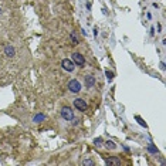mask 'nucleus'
Masks as SVG:
<instances>
[{
    "label": "nucleus",
    "mask_w": 166,
    "mask_h": 166,
    "mask_svg": "<svg viewBox=\"0 0 166 166\" xmlns=\"http://www.w3.org/2000/svg\"><path fill=\"white\" fill-rule=\"evenodd\" d=\"M61 116H63L65 121H73L74 119V111L70 108V107H64L61 109Z\"/></svg>",
    "instance_id": "nucleus-1"
},
{
    "label": "nucleus",
    "mask_w": 166,
    "mask_h": 166,
    "mask_svg": "<svg viewBox=\"0 0 166 166\" xmlns=\"http://www.w3.org/2000/svg\"><path fill=\"white\" fill-rule=\"evenodd\" d=\"M68 89L74 94H78L81 91V83L78 80H71L70 83H68Z\"/></svg>",
    "instance_id": "nucleus-2"
},
{
    "label": "nucleus",
    "mask_w": 166,
    "mask_h": 166,
    "mask_svg": "<svg viewBox=\"0 0 166 166\" xmlns=\"http://www.w3.org/2000/svg\"><path fill=\"white\" fill-rule=\"evenodd\" d=\"M73 63L77 64V65H80V67H83L84 64H85V58H84L80 53H73Z\"/></svg>",
    "instance_id": "nucleus-3"
},
{
    "label": "nucleus",
    "mask_w": 166,
    "mask_h": 166,
    "mask_svg": "<svg viewBox=\"0 0 166 166\" xmlns=\"http://www.w3.org/2000/svg\"><path fill=\"white\" fill-rule=\"evenodd\" d=\"M74 107H75L77 109H78V111H85L87 109V102L84 101V99H81V98H77V99H74Z\"/></svg>",
    "instance_id": "nucleus-4"
},
{
    "label": "nucleus",
    "mask_w": 166,
    "mask_h": 166,
    "mask_svg": "<svg viewBox=\"0 0 166 166\" xmlns=\"http://www.w3.org/2000/svg\"><path fill=\"white\" fill-rule=\"evenodd\" d=\"M61 65H63V68L65 71H68V73H71V71H74V63H73V60H63L61 61Z\"/></svg>",
    "instance_id": "nucleus-5"
},
{
    "label": "nucleus",
    "mask_w": 166,
    "mask_h": 166,
    "mask_svg": "<svg viewBox=\"0 0 166 166\" xmlns=\"http://www.w3.org/2000/svg\"><path fill=\"white\" fill-rule=\"evenodd\" d=\"M95 85V78L92 75H85V87L87 88H92Z\"/></svg>",
    "instance_id": "nucleus-6"
},
{
    "label": "nucleus",
    "mask_w": 166,
    "mask_h": 166,
    "mask_svg": "<svg viewBox=\"0 0 166 166\" xmlns=\"http://www.w3.org/2000/svg\"><path fill=\"white\" fill-rule=\"evenodd\" d=\"M4 54H6L7 57H13V55L16 54V50H14L12 45H9V47H6V50H4Z\"/></svg>",
    "instance_id": "nucleus-7"
},
{
    "label": "nucleus",
    "mask_w": 166,
    "mask_h": 166,
    "mask_svg": "<svg viewBox=\"0 0 166 166\" xmlns=\"http://www.w3.org/2000/svg\"><path fill=\"white\" fill-rule=\"evenodd\" d=\"M44 119H45L44 115L38 114V115H36V116H34V119H33V121H34V122H41V121H44Z\"/></svg>",
    "instance_id": "nucleus-8"
},
{
    "label": "nucleus",
    "mask_w": 166,
    "mask_h": 166,
    "mask_svg": "<svg viewBox=\"0 0 166 166\" xmlns=\"http://www.w3.org/2000/svg\"><path fill=\"white\" fill-rule=\"evenodd\" d=\"M105 146H107V149H115V148H116V145H115L112 140H107Z\"/></svg>",
    "instance_id": "nucleus-9"
},
{
    "label": "nucleus",
    "mask_w": 166,
    "mask_h": 166,
    "mask_svg": "<svg viewBox=\"0 0 166 166\" xmlns=\"http://www.w3.org/2000/svg\"><path fill=\"white\" fill-rule=\"evenodd\" d=\"M107 165H121L118 159H107Z\"/></svg>",
    "instance_id": "nucleus-10"
},
{
    "label": "nucleus",
    "mask_w": 166,
    "mask_h": 166,
    "mask_svg": "<svg viewBox=\"0 0 166 166\" xmlns=\"http://www.w3.org/2000/svg\"><path fill=\"white\" fill-rule=\"evenodd\" d=\"M71 40H73V44H78V37H77L75 31L71 33Z\"/></svg>",
    "instance_id": "nucleus-11"
},
{
    "label": "nucleus",
    "mask_w": 166,
    "mask_h": 166,
    "mask_svg": "<svg viewBox=\"0 0 166 166\" xmlns=\"http://www.w3.org/2000/svg\"><path fill=\"white\" fill-rule=\"evenodd\" d=\"M83 165H84V166H94V165H95V163H94L91 159H85V160H84V162H83Z\"/></svg>",
    "instance_id": "nucleus-12"
},
{
    "label": "nucleus",
    "mask_w": 166,
    "mask_h": 166,
    "mask_svg": "<svg viewBox=\"0 0 166 166\" xmlns=\"http://www.w3.org/2000/svg\"><path fill=\"white\" fill-rule=\"evenodd\" d=\"M105 74H107V78H108V80H109V81H111V80H112V78H114V74H112V73H111V71H107V73H105Z\"/></svg>",
    "instance_id": "nucleus-13"
},
{
    "label": "nucleus",
    "mask_w": 166,
    "mask_h": 166,
    "mask_svg": "<svg viewBox=\"0 0 166 166\" xmlns=\"http://www.w3.org/2000/svg\"><path fill=\"white\" fill-rule=\"evenodd\" d=\"M94 144H95L97 146H99V145L102 144V139H101V138H97V139H94Z\"/></svg>",
    "instance_id": "nucleus-14"
},
{
    "label": "nucleus",
    "mask_w": 166,
    "mask_h": 166,
    "mask_svg": "<svg viewBox=\"0 0 166 166\" xmlns=\"http://www.w3.org/2000/svg\"><path fill=\"white\" fill-rule=\"evenodd\" d=\"M148 149H149L152 153H156V152H158V150H156V148H153L152 145H149V146H148Z\"/></svg>",
    "instance_id": "nucleus-15"
},
{
    "label": "nucleus",
    "mask_w": 166,
    "mask_h": 166,
    "mask_svg": "<svg viewBox=\"0 0 166 166\" xmlns=\"http://www.w3.org/2000/svg\"><path fill=\"white\" fill-rule=\"evenodd\" d=\"M136 119H138V121H139V124H140V125H142V126H146V124H145V122H144V121H142V119H140V118H139V116H136Z\"/></svg>",
    "instance_id": "nucleus-16"
}]
</instances>
